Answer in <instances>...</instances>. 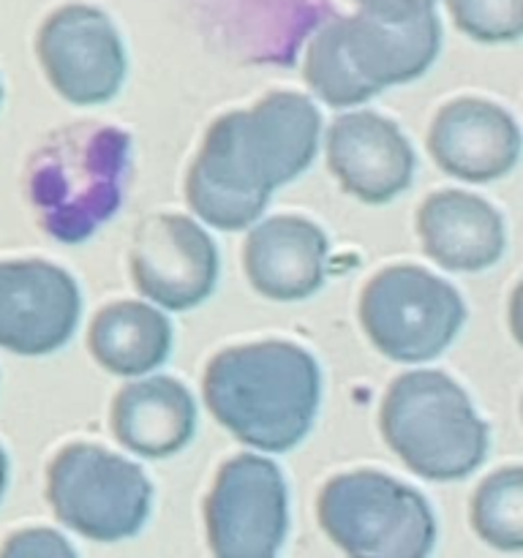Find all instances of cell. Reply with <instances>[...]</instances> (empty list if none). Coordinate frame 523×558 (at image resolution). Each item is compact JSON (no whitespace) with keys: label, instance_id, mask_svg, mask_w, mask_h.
<instances>
[{"label":"cell","instance_id":"obj_20","mask_svg":"<svg viewBox=\"0 0 523 558\" xmlns=\"http://www.w3.org/2000/svg\"><path fill=\"white\" fill-rule=\"evenodd\" d=\"M458 31L483 44H507L523 36V0H447Z\"/></svg>","mask_w":523,"mask_h":558},{"label":"cell","instance_id":"obj_7","mask_svg":"<svg viewBox=\"0 0 523 558\" xmlns=\"http://www.w3.org/2000/svg\"><path fill=\"white\" fill-rule=\"evenodd\" d=\"M54 515L93 543H120L145 526L153 485L136 463L96 445H71L54 456L47 474Z\"/></svg>","mask_w":523,"mask_h":558},{"label":"cell","instance_id":"obj_15","mask_svg":"<svg viewBox=\"0 0 523 558\" xmlns=\"http://www.w3.org/2000/svg\"><path fill=\"white\" fill-rule=\"evenodd\" d=\"M330 243L316 223L276 216L256 223L245 240V276L251 287L276 303H297L321 289Z\"/></svg>","mask_w":523,"mask_h":558},{"label":"cell","instance_id":"obj_5","mask_svg":"<svg viewBox=\"0 0 523 558\" xmlns=\"http://www.w3.org/2000/svg\"><path fill=\"white\" fill-rule=\"evenodd\" d=\"M379 428L406 469L434 483L469 477L488 452V425L441 371L398 376L381 401Z\"/></svg>","mask_w":523,"mask_h":558},{"label":"cell","instance_id":"obj_1","mask_svg":"<svg viewBox=\"0 0 523 558\" xmlns=\"http://www.w3.org/2000/svg\"><path fill=\"white\" fill-rule=\"evenodd\" d=\"M319 131V109L300 93H270L251 109L223 114L191 163L188 207L223 232L251 227L272 191L311 167Z\"/></svg>","mask_w":523,"mask_h":558},{"label":"cell","instance_id":"obj_18","mask_svg":"<svg viewBox=\"0 0 523 558\" xmlns=\"http://www.w3.org/2000/svg\"><path fill=\"white\" fill-rule=\"evenodd\" d=\"M87 347L96 363L114 376H145L167 363L172 325L147 303H112L93 319Z\"/></svg>","mask_w":523,"mask_h":558},{"label":"cell","instance_id":"obj_2","mask_svg":"<svg viewBox=\"0 0 523 558\" xmlns=\"http://www.w3.org/2000/svg\"><path fill=\"white\" fill-rule=\"evenodd\" d=\"M321 401L314 354L289 341L223 349L205 371V403L245 447L289 452L308 436Z\"/></svg>","mask_w":523,"mask_h":558},{"label":"cell","instance_id":"obj_13","mask_svg":"<svg viewBox=\"0 0 523 558\" xmlns=\"http://www.w3.org/2000/svg\"><path fill=\"white\" fill-rule=\"evenodd\" d=\"M327 163L341 189L365 205H385L401 196L417 169L401 129L376 112H349L332 120Z\"/></svg>","mask_w":523,"mask_h":558},{"label":"cell","instance_id":"obj_22","mask_svg":"<svg viewBox=\"0 0 523 558\" xmlns=\"http://www.w3.org/2000/svg\"><path fill=\"white\" fill-rule=\"evenodd\" d=\"M354 3L360 14L381 22H409L436 9V0H354Z\"/></svg>","mask_w":523,"mask_h":558},{"label":"cell","instance_id":"obj_11","mask_svg":"<svg viewBox=\"0 0 523 558\" xmlns=\"http://www.w3.org/2000/svg\"><path fill=\"white\" fill-rule=\"evenodd\" d=\"M131 276L136 289L161 308H196L218 283V248L196 221L161 213L136 229Z\"/></svg>","mask_w":523,"mask_h":558},{"label":"cell","instance_id":"obj_24","mask_svg":"<svg viewBox=\"0 0 523 558\" xmlns=\"http://www.w3.org/2000/svg\"><path fill=\"white\" fill-rule=\"evenodd\" d=\"M0 104H3V85H0Z\"/></svg>","mask_w":523,"mask_h":558},{"label":"cell","instance_id":"obj_21","mask_svg":"<svg viewBox=\"0 0 523 558\" xmlns=\"http://www.w3.org/2000/svg\"><path fill=\"white\" fill-rule=\"evenodd\" d=\"M0 558H76V554L63 534L52 529H25L11 534Z\"/></svg>","mask_w":523,"mask_h":558},{"label":"cell","instance_id":"obj_16","mask_svg":"<svg viewBox=\"0 0 523 558\" xmlns=\"http://www.w3.org/2000/svg\"><path fill=\"white\" fill-rule=\"evenodd\" d=\"M417 232L430 259L450 272H479L504 256V218L466 191H439L423 202Z\"/></svg>","mask_w":523,"mask_h":558},{"label":"cell","instance_id":"obj_6","mask_svg":"<svg viewBox=\"0 0 523 558\" xmlns=\"http://www.w3.org/2000/svg\"><path fill=\"white\" fill-rule=\"evenodd\" d=\"M319 523L349 558H428L436 545L425 496L381 472L332 477L319 494Z\"/></svg>","mask_w":523,"mask_h":558},{"label":"cell","instance_id":"obj_8","mask_svg":"<svg viewBox=\"0 0 523 558\" xmlns=\"http://www.w3.org/2000/svg\"><path fill=\"white\" fill-rule=\"evenodd\" d=\"M360 322L368 341L396 363L439 357L466 322L461 294L434 272L414 265L387 267L360 298Z\"/></svg>","mask_w":523,"mask_h":558},{"label":"cell","instance_id":"obj_3","mask_svg":"<svg viewBox=\"0 0 523 558\" xmlns=\"http://www.w3.org/2000/svg\"><path fill=\"white\" fill-rule=\"evenodd\" d=\"M439 49L436 11L409 22H381L357 11L316 31L305 52V82L327 107H354L385 87L423 76Z\"/></svg>","mask_w":523,"mask_h":558},{"label":"cell","instance_id":"obj_9","mask_svg":"<svg viewBox=\"0 0 523 558\" xmlns=\"http://www.w3.org/2000/svg\"><path fill=\"white\" fill-rule=\"evenodd\" d=\"M205 521L216 558H276L289 529L281 469L254 452L223 463L207 496Z\"/></svg>","mask_w":523,"mask_h":558},{"label":"cell","instance_id":"obj_23","mask_svg":"<svg viewBox=\"0 0 523 558\" xmlns=\"http://www.w3.org/2000/svg\"><path fill=\"white\" fill-rule=\"evenodd\" d=\"M5 485H9V458H5V450L0 447V499L5 494Z\"/></svg>","mask_w":523,"mask_h":558},{"label":"cell","instance_id":"obj_14","mask_svg":"<svg viewBox=\"0 0 523 558\" xmlns=\"http://www.w3.org/2000/svg\"><path fill=\"white\" fill-rule=\"evenodd\" d=\"M428 150L445 174L466 183H490L510 172L521 156V131L501 107L458 98L436 112Z\"/></svg>","mask_w":523,"mask_h":558},{"label":"cell","instance_id":"obj_4","mask_svg":"<svg viewBox=\"0 0 523 558\" xmlns=\"http://www.w3.org/2000/svg\"><path fill=\"white\" fill-rule=\"evenodd\" d=\"M129 147V136L112 125L76 123L33 153L27 194L54 240L82 243L118 213Z\"/></svg>","mask_w":523,"mask_h":558},{"label":"cell","instance_id":"obj_12","mask_svg":"<svg viewBox=\"0 0 523 558\" xmlns=\"http://www.w3.org/2000/svg\"><path fill=\"white\" fill-rule=\"evenodd\" d=\"M82 300L74 278L41 259L0 262V349L41 357L71 341Z\"/></svg>","mask_w":523,"mask_h":558},{"label":"cell","instance_id":"obj_10","mask_svg":"<svg viewBox=\"0 0 523 558\" xmlns=\"http://www.w3.org/2000/svg\"><path fill=\"white\" fill-rule=\"evenodd\" d=\"M41 69L54 90L76 107L118 96L125 80V49L101 9L71 3L47 16L36 38Z\"/></svg>","mask_w":523,"mask_h":558},{"label":"cell","instance_id":"obj_19","mask_svg":"<svg viewBox=\"0 0 523 558\" xmlns=\"http://www.w3.org/2000/svg\"><path fill=\"white\" fill-rule=\"evenodd\" d=\"M472 526L479 539L504 554L523 548V472L518 466L494 472L472 499Z\"/></svg>","mask_w":523,"mask_h":558},{"label":"cell","instance_id":"obj_17","mask_svg":"<svg viewBox=\"0 0 523 558\" xmlns=\"http://www.w3.org/2000/svg\"><path fill=\"white\" fill-rule=\"evenodd\" d=\"M114 439L139 458H169L196 434V403L180 381L150 376L125 385L112 403Z\"/></svg>","mask_w":523,"mask_h":558}]
</instances>
